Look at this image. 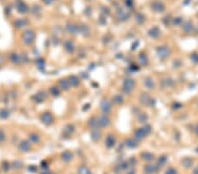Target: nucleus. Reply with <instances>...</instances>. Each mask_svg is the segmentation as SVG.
<instances>
[{
	"label": "nucleus",
	"instance_id": "36",
	"mask_svg": "<svg viewBox=\"0 0 198 174\" xmlns=\"http://www.w3.org/2000/svg\"><path fill=\"white\" fill-rule=\"evenodd\" d=\"M79 32L85 35V36H88L90 34V28H88V26L86 25H81L79 26Z\"/></svg>",
	"mask_w": 198,
	"mask_h": 174
},
{
	"label": "nucleus",
	"instance_id": "49",
	"mask_svg": "<svg viewBox=\"0 0 198 174\" xmlns=\"http://www.w3.org/2000/svg\"><path fill=\"white\" fill-rule=\"evenodd\" d=\"M166 174H177V171H176L174 168H169V169L167 171Z\"/></svg>",
	"mask_w": 198,
	"mask_h": 174
},
{
	"label": "nucleus",
	"instance_id": "34",
	"mask_svg": "<svg viewBox=\"0 0 198 174\" xmlns=\"http://www.w3.org/2000/svg\"><path fill=\"white\" fill-rule=\"evenodd\" d=\"M9 116H10V111L7 108L0 109V119L5 120V119L9 118Z\"/></svg>",
	"mask_w": 198,
	"mask_h": 174
},
{
	"label": "nucleus",
	"instance_id": "50",
	"mask_svg": "<svg viewBox=\"0 0 198 174\" xmlns=\"http://www.w3.org/2000/svg\"><path fill=\"white\" fill-rule=\"evenodd\" d=\"M163 22L165 23V25H168L170 22V18L168 17V16H166L165 17V19L163 20Z\"/></svg>",
	"mask_w": 198,
	"mask_h": 174
},
{
	"label": "nucleus",
	"instance_id": "41",
	"mask_svg": "<svg viewBox=\"0 0 198 174\" xmlns=\"http://www.w3.org/2000/svg\"><path fill=\"white\" fill-rule=\"evenodd\" d=\"M136 20H137V21H138V24H143V23L144 22V20H145V17H144V15L142 14V13H138V14L136 15Z\"/></svg>",
	"mask_w": 198,
	"mask_h": 174
},
{
	"label": "nucleus",
	"instance_id": "55",
	"mask_svg": "<svg viewBox=\"0 0 198 174\" xmlns=\"http://www.w3.org/2000/svg\"><path fill=\"white\" fill-rule=\"evenodd\" d=\"M41 174H52L50 171H43L42 173H41Z\"/></svg>",
	"mask_w": 198,
	"mask_h": 174
},
{
	"label": "nucleus",
	"instance_id": "5",
	"mask_svg": "<svg viewBox=\"0 0 198 174\" xmlns=\"http://www.w3.org/2000/svg\"><path fill=\"white\" fill-rule=\"evenodd\" d=\"M47 99V94L44 91H40L32 96V99L36 103H42Z\"/></svg>",
	"mask_w": 198,
	"mask_h": 174
},
{
	"label": "nucleus",
	"instance_id": "2",
	"mask_svg": "<svg viewBox=\"0 0 198 174\" xmlns=\"http://www.w3.org/2000/svg\"><path fill=\"white\" fill-rule=\"evenodd\" d=\"M134 87H135V81L132 78H126L124 80L123 85H122V89L125 93L127 94L130 93L134 90Z\"/></svg>",
	"mask_w": 198,
	"mask_h": 174
},
{
	"label": "nucleus",
	"instance_id": "19",
	"mask_svg": "<svg viewBox=\"0 0 198 174\" xmlns=\"http://www.w3.org/2000/svg\"><path fill=\"white\" fill-rule=\"evenodd\" d=\"M148 34H149L151 38L157 39V38L160 35V30H159V28H157V27H153V28H151L149 30Z\"/></svg>",
	"mask_w": 198,
	"mask_h": 174
},
{
	"label": "nucleus",
	"instance_id": "3",
	"mask_svg": "<svg viewBox=\"0 0 198 174\" xmlns=\"http://www.w3.org/2000/svg\"><path fill=\"white\" fill-rule=\"evenodd\" d=\"M16 10L19 13H21V14H25L27 13L29 11L28 5L27 4V3H25L24 1H21V0H19L16 2Z\"/></svg>",
	"mask_w": 198,
	"mask_h": 174
},
{
	"label": "nucleus",
	"instance_id": "9",
	"mask_svg": "<svg viewBox=\"0 0 198 174\" xmlns=\"http://www.w3.org/2000/svg\"><path fill=\"white\" fill-rule=\"evenodd\" d=\"M139 100H140V102H141L142 104L144 105V106H149V105H151L153 102V100L151 98V96L148 93H146V92L142 93L141 95H140V97H139Z\"/></svg>",
	"mask_w": 198,
	"mask_h": 174
},
{
	"label": "nucleus",
	"instance_id": "6",
	"mask_svg": "<svg viewBox=\"0 0 198 174\" xmlns=\"http://www.w3.org/2000/svg\"><path fill=\"white\" fill-rule=\"evenodd\" d=\"M157 54L161 59H166L169 57L170 49L167 46H160L157 49Z\"/></svg>",
	"mask_w": 198,
	"mask_h": 174
},
{
	"label": "nucleus",
	"instance_id": "39",
	"mask_svg": "<svg viewBox=\"0 0 198 174\" xmlns=\"http://www.w3.org/2000/svg\"><path fill=\"white\" fill-rule=\"evenodd\" d=\"M142 157H143V159L145 160V161H151V160L153 159L154 156H153V154H151V152L145 151V152H143V153L142 154Z\"/></svg>",
	"mask_w": 198,
	"mask_h": 174
},
{
	"label": "nucleus",
	"instance_id": "54",
	"mask_svg": "<svg viewBox=\"0 0 198 174\" xmlns=\"http://www.w3.org/2000/svg\"><path fill=\"white\" fill-rule=\"evenodd\" d=\"M126 174H136V172H135V170H130Z\"/></svg>",
	"mask_w": 198,
	"mask_h": 174
},
{
	"label": "nucleus",
	"instance_id": "29",
	"mask_svg": "<svg viewBox=\"0 0 198 174\" xmlns=\"http://www.w3.org/2000/svg\"><path fill=\"white\" fill-rule=\"evenodd\" d=\"M62 159L65 162H69L72 159V153L69 150H66L62 153Z\"/></svg>",
	"mask_w": 198,
	"mask_h": 174
},
{
	"label": "nucleus",
	"instance_id": "40",
	"mask_svg": "<svg viewBox=\"0 0 198 174\" xmlns=\"http://www.w3.org/2000/svg\"><path fill=\"white\" fill-rule=\"evenodd\" d=\"M114 102L115 104H118V105L122 104V103H123V98H122V96L120 95V94L115 95V96L114 97Z\"/></svg>",
	"mask_w": 198,
	"mask_h": 174
},
{
	"label": "nucleus",
	"instance_id": "48",
	"mask_svg": "<svg viewBox=\"0 0 198 174\" xmlns=\"http://www.w3.org/2000/svg\"><path fill=\"white\" fill-rule=\"evenodd\" d=\"M4 140H5V134L2 129H0V144H2Z\"/></svg>",
	"mask_w": 198,
	"mask_h": 174
},
{
	"label": "nucleus",
	"instance_id": "37",
	"mask_svg": "<svg viewBox=\"0 0 198 174\" xmlns=\"http://www.w3.org/2000/svg\"><path fill=\"white\" fill-rule=\"evenodd\" d=\"M50 92L52 96L58 97L60 95V88L57 86H51L50 89Z\"/></svg>",
	"mask_w": 198,
	"mask_h": 174
},
{
	"label": "nucleus",
	"instance_id": "46",
	"mask_svg": "<svg viewBox=\"0 0 198 174\" xmlns=\"http://www.w3.org/2000/svg\"><path fill=\"white\" fill-rule=\"evenodd\" d=\"M190 57H191V60L195 62V63H198V54L197 53H193V54H191V56H190Z\"/></svg>",
	"mask_w": 198,
	"mask_h": 174
},
{
	"label": "nucleus",
	"instance_id": "21",
	"mask_svg": "<svg viewBox=\"0 0 198 174\" xmlns=\"http://www.w3.org/2000/svg\"><path fill=\"white\" fill-rule=\"evenodd\" d=\"M68 80H69V82H70L71 86H79V84H80L79 78L77 76H74V75L70 76L69 78H68Z\"/></svg>",
	"mask_w": 198,
	"mask_h": 174
},
{
	"label": "nucleus",
	"instance_id": "31",
	"mask_svg": "<svg viewBox=\"0 0 198 174\" xmlns=\"http://www.w3.org/2000/svg\"><path fill=\"white\" fill-rule=\"evenodd\" d=\"M143 85H144V86L146 87L147 89L151 90V89H153V87H154V82L152 81L151 78H146L144 79V81H143Z\"/></svg>",
	"mask_w": 198,
	"mask_h": 174
},
{
	"label": "nucleus",
	"instance_id": "25",
	"mask_svg": "<svg viewBox=\"0 0 198 174\" xmlns=\"http://www.w3.org/2000/svg\"><path fill=\"white\" fill-rule=\"evenodd\" d=\"M28 138V141L31 144H38V143L41 141V138H40L39 135H37V134H35V133H31V134L29 135Z\"/></svg>",
	"mask_w": 198,
	"mask_h": 174
},
{
	"label": "nucleus",
	"instance_id": "4",
	"mask_svg": "<svg viewBox=\"0 0 198 174\" xmlns=\"http://www.w3.org/2000/svg\"><path fill=\"white\" fill-rule=\"evenodd\" d=\"M41 122L46 125V126H50L53 123L54 121V117L50 113V112H45L43 114H41Z\"/></svg>",
	"mask_w": 198,
	"mask_h": 174
},
{
	"label": "nucleus",
	"instance_id": "20",
	"mask_svg": "<svg viewBox=\"0 0 198 174\" xmlns=\"http://www.w3.org/2000/svg\"><path fill=\"white\" fill-rule=\"evenodd\" d=\"M59 87H60L62 90H63V91H68L71 86L70 82H69L68 79H66V78H62V79H60V81H59Z\"/></svg>",
	"mask_w": 198,
	"mask_h": 174
},
{
	"label": "nucleus",
	"instance_id": "18",
	"mask_svg": "<svg viewBox=\"0 0 198 174\" xmlns=\"http://www.w3.org/2000/svg\"><path fill=\"white\" fill-rule=\"evenodd\" d=\"M117 16H118V19H119L120 20H122V21H125V20H127L129 19L130 14H129L128 12L124 11L123 9H121V10L118 11V12H117Z\"/></svg>",
	"mask_w": 198,
	"mask_h": 174
},
{
	"label": "nucleus",
	"instance_id": "45",
	"mask_svg": "<svg viewBox=\"0 0 198 174\" xmlns=\"http://www.w3.org/2000/svg\"><path fill=\"white\" fill-rule=\"evenodd\" d=\"M37 12H39V13H41V7L39 6V5H33V14L34 15H38V13H37Z\"/></svg>",
	"mask_w": 198,
	"mask_h": 174
},
{
	"label": "nucleus",
	"instance_id": "27",
	"mask_svg": "<svg viewBox=\"0 0 198 174\" xmlns=\"http://www.w3.org/2000/svg\"><path fill=\"white\" fill-rule=\"evenodd\" d=\"M73 132H74V127H73V125H71V124L66 125L65 128H63V134H64L66 136H70Z\"/></svg>",
	"mask_w": 198,
	"mask_h": 174
},
{
	"label": "nucleus",
	"instance_id": "33",
	"mask_svg": "<svg viewBox=\"0 0 198 174\" xmlns=\"http://www.w3.org/2000/svg\"><path fill=\"white\" fill-rule=\"evenodd\" d=\"M161 85L166 88H170V87L173 86L174 83L171 78H165L161 81Z\"/></svg>",
	"mask_w": 198,
	"mask_h": 174
},
{
	"label": "nucleus",
	"instance_id": "32",
	"mask_svg": "<svg viewBox=\"0 0 198 174\" xmlns=\"http://www.w3.org/2000/svg\"><path fill=\"white\" fill-rule=\"evenodd\" d=\"M167 157H166V156H161V157H159V159H158V161H157L156 165H157L159 168H160V167H162V166H164V165H165V164L167 163Z\"/></svg>",
	"mask_w": 198,
	"mask_h": 174
},
{
	"label": "nucleus",
	"instance_id": "22",
	"mask_svg": "<svg viewBox=\"0 0 198 174\" xmlns=\"http://www.w3.org/2000/svg\"><path fill=\"white\" fill-rule=\"evenodd\" d=\"M105 144H106V146L108 148H112L114 146V144H115V138L114 136H112V135H108L106 138V141H105Z\"/></svg>",
	"mask_w": 198,
	"mask_h": 174
},
{
	"label": "nucleus",
	"instance_id": "53",
	"mask_svg": "<svg viewBox=\"0 0 198 174\" xmlns=\"http://www.w3.org/2000/svg\"><path fill=\"white\" fill-rule=\"evenodd\" d=\"M42 2H43L45 4H51L54 2V0H42Z\"/></svg>",
	"mask_w": 198,
	"mask_h": 174
},
{
	"label": "nucleus",
	"instance_id": "42",
	"mask_svg": "<svg viewBox=\"0 0 198 174\" xmlns=\"http://www.w3.org/2000/svg\"><path fill=\"white\" fill-rule=\"evenodd\" d=\"M173 23L174 26H181V24H183V20L181 17H176L173 20Z\"/></svg>",
	"mask_w": 198,
	"mask_h": 174
},
{
	"label": "nucleus",
	"instance_id": "57",
	"mask_svg": "<svg viewBox=\"0 0 198 174\" xmlns=\"http://www.w3.org/2000/svg\"><path fill=\"white\" fill-rule=\"evenodd\" d=\"M196 132H197V135L198 136V125L197 126V128H196Z\"/></svg>",
	"mask_w": 198,
	"mask_h": 174
},
{
	"label": "nucleus",
	"instance_id": "52",
	"mask_svg": "<svg viewBox=\"0 0 198 174\" xmlns=\"http://www.w3.org/2000/svg\"><path fill=\"white\" fill-rule=\"evenodd\" d=\"M4 57L0 54V67H2L3 66V64H4Z\"/></svg>",
	"mask_w": 198,
	"mask_h": 174
},
{
	"label": "nucleus",
	"instance_id": "15",
	"mask_svg": "<svg viewBox=\"0 0 198 174\" xmlns=\"http://www.w3.org/2000/svg\"><path fill=\"white\" fill-rule=\"evenodd\" d=\"M146 134H145V132L143 131V128H138L136 131H135V133H134V138L136 139V140H143V139H144L145 137H146Z\"/></svg>",
	"mask_w": 198,
	"mask_h": 174
},
{
	"label": "nucleus",
	"instance_id": "43",
	"mask_svg": "<svg viewBox=\"0 0 198 174\" xmlns=\"http://www.w3.org/2000/svg\"><path fill=\"white\" fill-rule=\"evenodd\" d=\"M138 119L140 122H145L147 120H148V116L146 115L145 114H140L139 115H138Z\"/></svg>",
	"mask_w": 198,
	"mask_h": 174
},
{
	"label": "nucleus",
	"instance_id": "38",
	"mask_svg": "<svg viewBox=\"0 0 198 174\" xmlns=\"http://www.w3.org/2000/svg\"><path fill=\"white\" fill-rule=\"evenodd\" d=\"M78 173L79 174H92V173H91L90 169H89L87 166H85V165H81V166L79 168V170H78Z\"/></svg>",
	"mask_w": 198,
	"mask_h": 174
},
{
	"label": "nucleus",
	"instance_id": "24",
	"mask_svg": "<svg viewBox=\"0 0 198 174\" xmlns=\"http://www.w3.org/2000/svg\"><path fill=\"white\" fill-rule=\"evenodd\" d=\"M182 29H183V31H184L185 33H191V32L194 30V26H193L192 22L188 21V22L183 23V25H182Z\"/></svg>",
	"mask_w": 198,
	"mask_h": 174
},
{
	"label": "nucleus",
	"instance_id": "16",
	"mask_svg": "<svg viewBox=\"0 0 198 174\" xmlns=\"http://www.w3.org/2000/svg\"><path fill=\"white\" fill-rule=\"evenodd\" d=\"M101 136V131L99 128H93L91 131V138L92 141L97 142L98 140H100Z\"/></svg>",
	"mask_w": 198,
	"mask_h": 174
},
{
	"label": "nucleus",
	"instance_id": "26",
	"mask_svg": "<svg viewBox=\"0 0 198 174\" xmlns=\"http://www.w3.org/2000/svg\"><path fill=\"white\" fill-rule=\"evenodd\" d=\"M126 146L128 148H130V149H133V148H136L138 144V141L135 139V138H129L126 140Z\"/></svg>",
	"mask_w": 198,
	"mask_h": 174
},
{
	"label": "nucleus",
	"instance_id": "56",
	"mask_svg": "<svg viewBox=\"0 0 198 174\" xmlns=\"http://www.w3.org/2000/svg\"><path fill=\"white\" fill-rule=\"evenodd\" d=\"M194 174H198V167L195 169V171H194Z\"/></svg>",
	"mask_w": 198,
	"mask_h": 174
},
{
	"label": "nucleus",
	"instance_id": "47",
	"mask_svg": "<svg viewBox=\"0 0 198 174\" xmlns=\"http://www.w3.org/2000/svg\"><path fill=\"white\" fill-rule=\"evenodd\" d=\"M36 64H37V67H38V68H40V67H44V65H45L44 61H43L41 58H40V59H38V60L36 61Z\"/></svg>",
	"mask_w": 198,
	"mask_h": 174
},
{
	"label": "nucleus",
	"instance_id": "35",
	"mask_svg": "<svg viewBox=\"0 0 198 174\" xmlns=\"http://www.w3.org/2000/svg\"><path fill=\"white\" fill-rule=\"evenodd\" d=\"M181 164H182V165L185 168H189L192 165V164H193V160L191 158H189V157H185L184 159H182Z\"/></svg>",
	"mask_w": 198,
	"mask_h": 174
},
{
	"label": "nucleus",
	"instance_id": "30",
	"mask_svg": "<svg viewBox=\"0 0 198 174\" xmlns=\"http://www.w3.org/2000/svg\"><path fill=\"white\" fill-rule=\"evenodd\" d=\"M138 61L140 62V64L143 66H145L148 63V57L145 53H141L138 56Z\"/></svg>",
	"mask_w": 198,
	"mask_h": 174
},
{
	"label": "nucleus",
	"instance_id": "10",
	"mask_svg": "<svg viewBox=\"0 0 198 174\" xmlns=\"http://www.w3.org/2000/svg\"><path fill=\"white\" fill-rule=\"evenodd\" d=\"M32 148V144L28 140H23L19 144V149L21 152H28Z\"/></svg>",
	"mask_w": 198,
	"mask_h": 174
},
{
	"label": "nucleus",
	"instance_id": "14",
	"mask_svg": "<svg viewBox=\"0 0 198 174\" xmlns=\"http://www.w3.org/2000/svg\"><path fill=\"white\" fill-rule=\"evenodd\" d=\"M66 31L71 34H77L79 32V27L74 23H69L66 25Z\"/></svg>",
	"mask_w": 198,
	"mask_h": 174
},
{
	"label": "nucleus",
	"instance_id": "1",
	"mask_svg": "<svg viewBox=\"0 0 198 174\" xmlns=\"http://www.w3.org/2000/svg\"><path fill=\"white\" fill-rule=\"evenodd\" d=\"M21 39H22V41L27 45V46H30L32 45L34 41H35V33L31 30V29H28V30H26L23 32L22 33V36H21Z\"/></svg>",
	"mask_w": 198,
	"mask_h": 174
},
{
	"label": "nucleus",
	"instance_id": "44",
	"mask_svg": "<svg viewBox=\"0 0 198 174\" xmlns=\"http://www.w3.org/2000/svg\"><path fill=\"white\" fill-rule=\"evenodd\" d=\"M143 131L145 132L146 135H150L151 132V127L150 125H145L144 127H143Z\"/></svg>",
	"mask_w": 198,
	"mask_h": 174
},
{
	"label": "nucleus",
	"instance_id": "8",
	"mask_svg": "<svg viewBox=\"0 0 198 174\" xmlns=\"http://www.w3.org/2000/svg\"><path fill=\"white\" fill-rule=\"evenodd\" d=\"M98 119V123H99V127H101V128H106L108 126H109L110 124V119L109 117L106 115H100Z\"/></svg>",
	"mask_w": 198,
	"mask_h": 174
},
{
	"label": "nucleus",
	"instance_id": "51",
	"mask_svg": "<svg viewBox=\"0 0 198 174\" xmlns=\"http://www.w3.org/2000/svg\"><path fill=\"white\" fill-rule=\"evenodd\" d=\"M126 5L129 7H131L133 5V0H126Z\"/></svg>",
	"mask_w": 198,
	"mask_h": 174
},
{
	"label": "nucleus",
	"instance_id": "13",
	"mask_svg": "<svg viewBox=\"0 0 198 174\" xmlns=\"http://www.w3.org/2000/svg\"><path fill=\"white\" fill-rule=\"evenodd\" d=\"M63 47L65 51L69 54H72L75 51V44L72 41H66L63 44Z\"/></svg>",
	"mask_w": 198,
	"mask_h": 174
},
{
	"label": "nucleus",
	"instance_id": "23",
	"mask_svg": "<svg viewBox=\"0 0 198 174\" xmlns=\"http://www.w3.org/2000/svg\"><path fill=\"white\" fill-rule=\"evenodd\" d=\"M28 23V21L26 20V19H19L17 20H15L14 22V26L18 28H24L25 26H27Z\"/></svg>",
	"mask_w": 198,
	"mask_h": 174
},
{
	"label": "nucleus",
	"instance_id": "28",
	"mask_svg": "<svg viewBox=\"0 0 198 174\" xmlns=\"http://www.w3.org/2000/svg\"><path fill=\"white\" fill-rule=\"evenodd\" d=\"M88 125L89 127L93 129V128H99V123H98V119L95 118V117H92L89 120V122H88Z\"/></svg>",
	"mask_w": 198,
	"mask_h": 174
},
{
	"label": "nucleus",
	"instance_id": "17",
	"mask_svg": "<svg viewBox=\"0 0 198 174\" xmlns=\"http://www.w3.org/2000/svg\"><path fill=\"white\" fill-rule=\"evenodd\" d=\"M159 167L156 165H153V164H149V165H146L145 167H144V171L145 173H157L159 171Z\"/></svg>",
	"mask_w": 198,
	"mask_h": 174
},
{
	"label": "nucleus",
	"instance_id": "11",
	"mask_svg": "<svg viewBox=\"0 0 198 174\" xmlns=\"http://www.w3.org/2000/svg\"><path fill=\"white\" fill-rule=\"evenodd\" d=\"M151 8L156 12H162L165 10V5L160 1H155L151 4Z\"/></svg>",
	"mask_w": 198,
	"mask_h": 174
},
{
	"label": "nucleus",
	"instance_id": "12",
	"mask_svg": "<svg viewBox=\"0 0 198 174\" xmlns=\"http://www.w3.org/2000/svg\"><path fill=\"white\" fill-rule=\"evenodd\" d=\"M9 59L13 64H20V63H21V62L23 60L20 55H19L18 53H15V52H12L10 54Z\"/></svg>",
	"mask_w": 198,
	"mask_h": 174
},
{
	"label": "nucleus",
	"instance_id": "7",
	"mask_svg": "<svg viewBox=\"0 0 198 174\" xmlns=\"http://www.w3.org/2000/svg\"><path fill=\"white\" fill-rule=\"evenodd\" d=\"M100 109L104 114L109 113L112 110V103L107 99H102L100 102Z\"/></svg>",
	"mask_w": 198,
	"mask_h": 174
}]
</instances>
